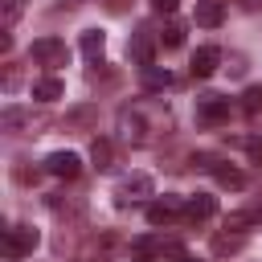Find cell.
Returning a JSON list of instances; mask_svg holds the SVG:
<instances>
[{"mask_svg":"<svg viewBox=\"0 0 262 262\" xmlns=\"http://www.w3.org/2000/svg\"><path fill=\"white\" fill-rule=\"evenodd\" d=\"M156 127H160V123H147L143 106H123V111H119V139H123V143H147V139L156 135Z\"/></svg>","mask_w":262,"mask_h":262,"instance_id":"obj_1","label":"cell"},{"mask_svg":"<svg viewBox=\"0 0 262 262\" xmlns=\"http://www.w3.org/2000/svg\"><path fill=\"white\" fill-rule=\"evenodd\" d=\"M29 57H33L37 66H45V70H57V66L70 61V49H66L61 37H37V41L29 45Z\"/></svg>","mask_w":262,"mask_h":262,"instance_id":"obj_2","label":"cell"},{"mask_svg":"<svg viewBox=\"0 0 262 262\" xmlns=\"http://www.w3.org/2000/svg\"><path fill=\"white\" fill-rule=\"evenodd\" d=\"M41 242V233L33 229V225H12V229H4V258H25V254H33V246Z\"/></svg>","mask_w":262,"mask_h":262,"instance_id":"obj_3","label":"cell"},{"mask_svg":"<svg viewBox=\"0 0 262 262\" xmlns=\"http://www.w3.org/2000/svg\"><path fill=\"white\" fill-rule=\"evenodd\" d=\"M192 164H196V168H205V172H213L221 188H246V176H242V172H237L233 164H225V160H217V156H196Z\"/></svg>","mask_w":262,"mask_h":262,"instance_id":"obj_4","label":"cell"},{"mask_svg":"<svg viewBox=\"0 0 262 262\" xmlns=\"http://www.w3.org/2000/svg\"><path fill=\"white\" fill-rule=\"evenodd\" d=\"M180 213H184V196H176V192H168V196H160V201L147 205V221H151V225H168V221H176Z\"/></svg>","mask_w":262,"mask_h":262,"instance_id":"obj_5","label":"cell"},{"mask_svg":"<svg viewBox=\"0 0 262 262\" xmlns=\"http://www.w3.org/2000/svg\"><path fill=\"white\" fill-rule=\"evenodd\" d=\"M196 119L201 123H225L229 119V98L225 94H201L196 98Z\"/></svg>","mask_w":262,"mask_h":262,"instance_id":"obj_6","label":"cell"},{"mask_svg":"<svg viewBox=\"0 0 262 262\" xmlns=\"http://www.w3.org/2000/svg\"><path fill=\"white\" fill-rule=\"evenodd\" d=\"M45 172L57 176V180H74V176L82 172V160H78L74 151H53V156L45 160Z\"/></svg>","mask_w":262,"mask_h":262,"instance_id":"obj_7","label":"cell"},{"mask_svg":"<svg viewBox=\"0 0 262 262\" xmlns=\"http://www.w3.org/2000/svg\"><path fill=\"white\" fill-rule=\"evenodd\" d=\"M217 66H221V49H217V45H201V49L192 53V61H188V74H192V78H209Z\"/></svg>","mask_w":262,"mask_h":262,"instance_id":"obj_8","label":"cell"},{"mask_svg":"<svg viewBox=\"0 0 262 262\" xmlns=\"http://www.w3.org/2000/svg\"><path fill=\"white\" fill-rule=\"evenodd\" d=\"M213 213H217V196H209V192H196V196L184 201V217L188 221H209Z\"/></svg>","mask_w":262,"mask_h":262,"instance_id":"obj_9","label":"cell"},{"mask_svg":"<svg viewBox=\"0 0 262 262\" xmlns=\"http://www.w3.org/2000/svg\"><path fill=\"white\" fill-rule=\"evenodd\" d=\"M139 196H151V176H143V172H135L119 184V201H139Z\"/></svg>","mask_w":262,"mask_h":262,"instance_id":"obj_10","label":"cell"},{"mask_svg":"<svg viewBox=\"0 0 262 262\" xmlns=\"http://www.w3.org/2000/svg\"><path fill=\"white\" fill-rule=\"evenodd\" d=\"M61 94H66V86H61V78H53V74H45V78L33 82V98H37V102H57Z\"/></svg>","mask_w":262,"mask_h":262,"instance_id":"obj_11","label":"cell"},{"mask_svg":"<svg viewBox=\"0 0 262 262\" xmlns=\"http://www.w3.org/2000/svg\"><path fill=\"white\" fill-rule=\"evenodd\" d=\"M221 20H225V4H221V0H196V25L217 29Z\"/></svg>","mask_w":262,"mask_h":262,"instance_id":"obj_12","label":"cell"},{"mask_svg":"<svg viewBox=\"0 0 262 262\" xmlns=\"http://www.w3.org/2000/svg\"><path fill=\"white\" fill-rule=\"evenodd\" d=\"M246 225H262V201H254L250 209H237L225 217V229H246Z\"/></svg>","mask_w":262,"mask_h":262,"instance_id":"obj_13","label":"cell"},{"mask_svg":"<svg viewBox=\"0 0 262 262\" xmlns=\"http://www.w3.org/2000/svg\"><path fill=\"white\" fill-rule=\"evenodd\" d=\"M131 61L135 66H151V37H147V29H139L131 37Z\"/></svg>","mask_w":262,"mask_h":262,"instance_id":"obj_14","label":"cell"},{"mask_svg":"<svg viewBox=\"0 0 262 262\" xmlns=\"http://www.w3.org/2000/svg\"><path fill=\"white\" fill-rule=\"evenodd\" d=\"M102 49H106V33L86 29V33H82V53H86L90 61H98V57H102Z\"/></svg>","mask_w":262,"mask_h":262,"instance_id":"obj_15","label":"cell"},{"mask_svg":"<svg viewBox=\"0 0 262 262\" xmlns=\"http://www.w3.org/2000/svg\"><path fill=\"white\" fill-rule=\"evenodd\" d=\"M143 86H147V90H168V86H172V74H168V70L143 66Z\"/></svg>","mask_w":262,"mask_h":262,"instance_id":"obj_16","label":"cell"},{"mask_svg":"<svg viewBox=\"0 0 262 262\" xmlns=\"http://www.w3.org/2000/svg\"><path fill=\"white\" fill-rule=\"evenodd\" d=\"M25 4H29V0H4V4H0V25L12 29V25L20 20V12H25Z\"/></svg>","mask_w":262,"mask_h":262,"instance_id":"obj_17","label":"cell"},{"mask_svg":"<svg viewBox=\"0 0 262 262\" xmlns=\"http://www.w3.org/2000/svg\"><path fill=\"white\" fill-rule=\"evenodd\" d=\"M242 111H246L250 119H258V115H262V86H250V90L242 94Z\"/></svg>","mask_w":262,"mask_h":262,"instance_id":"obj_18","label":"cell"},{"mask_svg":"<svg viewBox=\"0 0 262 262\" xmlns=\"http://www.w3.org/2000/svg\"><path fill=\"white\" fill-rule=\"evenodd\" d=\"M111 156H115L111 139H94V147H90V160H94L98 168H111Z\"/></svg>","mask_w":262,"mask_h":262,"instance_id":"obj_19","label":"cell"},{"mask_svg":"<svg viewBox=\"0 0 262 262\" xmlns=\"http://www.w3.org/2000/svg\"><path fill=\"white\" fill-rule=\"evenodd\" d=\"M160 41H164L168 49H176V45L184 41V25H180V20H168V25H164V33H160Z\"/></svg>","mask_w":262,"mask_h":262,"instance_id":"obj_20","label":"cell"},{"mask_svg":"<svg viewBox=\"0 0 262 262\" xmlns=\"http://www.w3.org/2000/svg\"><path fill=\"white\" fill-rule=\"evenodd\" d=\"M213 250H217V254H229V250H242V237H237V233H217V237H213Z\"/></svg>","mask_w":262,"mask_h":262,"instance_id":"obj_21","label":"cell"},{"mask_svg":"<svg viewBox=\"0 0 262 262\" xmlns=\"http://www.w3.org/2000/svg\"><path fill=\"white\" fill-rule=\"evenodd\" d=\"M176 4H180V0H151L156 12H176Z\"/></svg>","mask_w":262,"mask_h":262,"instance_id":"obj_22","label":"cell"},{"mask_svg":"<svg viewBox=\"0 0 262 262\" xmlns=\"http://www.w3.org/2000/svg\"><path fill=\"white\" fill-rule=\"evenodd\" d=\"M250 156H254V160H262V143H250Z\"/></svg>","mask_w":262,"mask_h":262,"instance_id":"obj_23","label":"cell"},{"mask_svg":"<svg viewBox=\"0 0 262 262\" xmlns=\"http://www.w3.org/2000/svg\"><path fill=\"white\" fill-rule=\"evenodd\" d=\"M135 262H147V258H135Z\"/></svg>","mask_w":262,"mask_h":262,"instance_id":"obj_24","label":"cell"},{"mask_svg":"<svg viewBox=\"0 0 262 262\" xmlns=\"http://www.w3.org/2000/svg\"><path fill=\"white\" fill-rule=\"evenodd\" d=\"M184 262H192V258H184Z\"/></svg>","mask_w":262,"mask_h":262,"instance_id":"obj_25","label":"cell"}]
</instances>
